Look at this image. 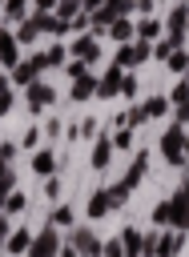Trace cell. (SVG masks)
Listing matches in <instances>:
<instances>
[{
  "label": "cell",
  "instance_id": "obj_1",
  "mask_svg": "<svg viewBox=\"0 0 189 257\" xmlns=\"http://www.w3.org/2000/svg\"><path fill=\"white\" fill-rule=\"evenodd\" d=\"M161 153H165V161L177 165V169L189 161V157H185V124H173V128L161 133Z\"/></svg>",
  "mask_w": 189,
  "mask_h": 257
},
{
  "label": "cell",
  "instance_id": "obj_2",
  "mask_svg": "<svg viewBox=\"0 0 189 257\" xmlns=\"http://www.w3.org/2000/svg\"><path fill=\"white\" fill-rule=\"evenodd\" d=\"M24 104H28V112H32V116H40L44 108H52V104H56V88H52V84L32 80V84L24 88Z\"/></svg>",
  "mask_w": 189,
  "mask_h": 257
},
{
  "label": "cell",
  "instance_id": "obj_3",
  "mask_svg": "<svg viewBox=\"0 0 189 257\" xmlns=\"http://www.w3.org/2000/svg\"><path fill=\"white\" fill-rule=\"evenodd\" d=\"M149 56H153V44H145V40H129V44H121V48H117V60H113V64L129 72L133 64H145Z\"/></svg>",
  "mask_w": 189,
  "mask_h": 257
},
{
  "label": "cell",
  "instance_id": "obj_4",
  "mask_svg": "<svg viewBox=\"0 0 189 257\" xmlns=\"http://www.w3.org/2000/svg\"><path fill=\"white\" fill-rule=\"evenodd\" d=\"M44 68H48V56H44V52H32V56H24V60L12 68V84H24V88H28Z\"/></svg>",
  "mask_w": 189,
  "mask_h": 257
},
{
  "label": "cell",
  "instance_id": "obj_5",
  "mask_svg": "<svg viewBox=\"0 0 189 257\" xmlns=\"http://www.w3.org/2000/svg\"><path fill=\"white\" fill-rule=\"evenodd\" d=\"M56 253H60V229H56V225H44V229L32 237L28 257H56Z\"/></svg>",
  "mask_w": 189,
  "mask_h": 257
},
{
  "label": "cell",
  "instance_id": "obj_6",
  "mask_svg": "<svg viewBox=\"0 0 189 257\" xmlns=\"http://www.w3.org/2000/svg\"><path fill=\"white\" fill-rule=\"evenodd\" d=\"M68 245H72L80 257H101V245H105V241H97V233H92L88 225H76L72 237H68Z\"/></svg>",
  "mask_w": 189,
  "mask_h": 257
},
{
  "label": "cell",
  "instance_id": "obj_7",
  "mask_svg": "<svg viewBox=\"0 0 189 257\" xmlns=\"http://www.w3.org/2000/svg\"><path fill=\"white\" fill-rule=\"evenodd\" d=\"M181 245H185V233H181V229H157V249H153V257H177Z\"/></svg>",
  "mask_w": 189,
  "mask_h": 257
},
{
  "label": "cell",
  "instance_id": "obj_8",
  "mask_svg": "<svg viewBox=\"0 0 189 257\" xmlns=\"http://www.w3.org/2000/svg\"><path fill=\"white\" fill-rule=\"evenodd\" d=\"M113 137L109 133H97V141H92V153H88V165L101 173V169H109V161H113Z\"/></svg>",
  "mask_w": 189,
  "mask_h": 257
},
{
  "label": "cell",
  "instance_id": "obj_9",
  "mask_svg": "<svg viewBox=\"0 0 189 257\" xmlns=\"http://www.w3.org/2000/svg\"><path fill=\"white\" fill-rule=\"evenodd\" d=\"M0 64L4 68L20 64V40H16V32H4V28H0Z\"/></svg>",
  "mask_w": 189,
  "mask_h": 257
},
{
  "label": "cell",
  "instance_id": "obj_10",
  "mask_svg": "<svg viewBox=\"0 0 189 257\" xmlns=\"http://www.w3.org/2000/svg\"><path fill=\"white\" fill-rule=\"evenodd\" d=\"M97 56H101V44H97L92 32H84V36L72 44V60H88V64H97Z\"/></svg>",
  "mask_w": 189,
  "mask_h": 257
},
{
  "label": "cell",
  "instance_id": "obj_11",
  "mask_svg": "<svg viewBox=\"0 0 189 257\" xmlns=\"http://www.w3.org/2000/svg\"><path fill=\"white\" fill-rule=\"evenodd\" d=\"M121 76H125V68H109L105 76H97V96H121Z\"/></svg>",
  "mask_w": 189,
  "mask_h": 257
},
{
  "label": "cell",
  "instance_id": "obj_12",
  "mask_svg": "<svg viewBox=\"0 0 189 257\" xmlns=\"http://www.w3.org/2000/svg\"><path fill=\"white\" fill-rule=\"evenodd\" d=\"M84 213L97 221V217H105V213H113V197H109V189H97V193H88V201H84Z\"/></svg>",
  "mask_w": 189,
  "mask_h": 257
},
{
  "label": "cell",
  "instance_id": "obj_13",
  "mask_svg": "<svg viewBox=\"0 0 189 257\" xmlns=\"http://www.w3.org/2000/svg\"><path fill=\"white\" fill-rule=\"evenodd\" d=\"M145 173H149V153H137V157H133V165H129V173H125L121 181H125L129 189H137V185L145 181Z\"/></svg>",
  "mask_w": 189,
  "mask_h": 257
},
{
  "label": "cell",
  "instance_id": "obj_14",
  "mask_svg": "<svg viewBox=\"0 0 189 257\" xmlns=\"http://www.w3.org/2000/svg\"><path fill=\"white\" fill-rule=\"evenodd\" d=\"M109 36H113L117 44H129V40H137V24H133L129 16H121V20L109 24Z\"/></svg>",
  "mask_w": 189,
  "mask_h": 257
},
{
  "label": "cell",
  "instance_id": "obj_15",
  "mask_svg": "<svg viewBox=\"0 0 189 257\" xmlns=\"http://www.w3.org/2000/svg\"><path fill=\"white\" fill-rule=\"evenodd\" d=\"M32 173L52 177V173H56V153H52V149H36V153H32Z\"/></svg>",
  "mask_w": 189,
  "mask_h": 257
},
{
  "label": "cell",
  "instance_id": "obj_16",
  "mask_svg": "<svg viewBox=\"0 0 189 257\" xmlns=\"http://www.w3.org/2000/svg\"><path fill=\"white\" fill-rule=\"evenodd\" d=\"M28 245H32V229H28V225L12 229V237L4 241V249H8V253H16V257H20V253H28Z\"/></svg>",
  "mask_w": 189,
  "mask_h": 257
},
{
  "label": "cell",
  "instance_id": "obj_17",
  "mask_svg": "<svg viewBox=\"0 0 189 257\" xmlns=\"http://www.w3.org/2000/svg\"><path fill=\"white\" fill-rule=\"evenodd\" d=\"M121 245H125V257H145V237H141V229H125V233H121Z\"/></svg>",
  "mask_w": 189,
  "mask_h": 257
},
{
  "label": "cell",
  "instance_id": "obj_18",
  "mask_svg": "<svg viewBox=\"0 0 189 257\" xmlns=\"http://www.w3.org/2000/svg\"><path fill=\"white\" fill-rule=\"evenodd\" d=\"M161 32H165V28H161V20H157V16H145V20L137 24V40H145V44L161 40Z\"/></svg>",
  "mask_w": 189,
  "mask_h": 257
},
{
  "label": "cell",
  "instance_id": "obj_19",
  "mask_svg": "<svg viewBox=\"0 0 189 257\" xmlns=\"http://www.w3.org/2000/svg\"><path fill=\"white\" fill-rule=\"evenodd\" d=\"M88 96H97V76L92 72H84L80 80H72V100H88Z\"/></svg>",
  "mask_w": 189,
  "mask_h": 257
},
{
  "label": "cell",
  "instance_id": "obj_20",
  "mask_svg": "<svg viewBox=\"0 0 189 257\" xmlns=\"http://www.w3.org/2000/svg\"><path fill=\"white\" fill-rule=\"evenodd\" d=\"M48 225H56V229H72V225H76V209H72V205H56L52 217H48Z\"/></svg>",
  "mask_w": 189,
  "mask_h": 257
},
{
  "label": "cell",
  "instance_id": "obj_21",
  "mask_svg": "<svg viewBox=\"0 0 189 257\" xmlns=\"http://www.w3.org/2000/svg\"><path fill=\"white\" fill-rule=\"evenodd\" d=\"M165 68H169V72H177V76H189V52L173 48V56L165 60Z\"/></svg>",
  "mask_w": 189,
  "mask_h": 257
},
{
  "label": "cell",
  "instance_id": "obj_22",
  "mask_svg": "<svg viewBox=\"0 0 189 257\" xmlns=\"http://www.w3.org/2000/svg\"><path fill=\"white\" fill-rule=\"evenodd\" d=\"M153 225H157V229H169V225H173V201L153 205Z\"/></svg>",
  "mask_w": 189,
  "mask_h": 257
},
{
  "label": "cell",
  "instance_id": "obj_23",
  "mask_svg": "<svg viewBox=\"0 0 189 257\" xmlns=\"http://www.w3.org/2000/svg\"><path fill=\"white\" fill-rule=\"evenodd\" d=\"M165 32H189V8L181 4V8H173V16H169V28Z\"/></svg>",
  "mask_w": 189,
  "mask_h": 257
},
{
  "label": "cell",
  "instance_id": "obj_24",
  "mask_svg": "<svg viewBox=\"0 0 189 257\" xmlns=\"http://www.w3.org/2000/svg\"><path fill=\"white\" fill-rule=\"evenodd\" d=\"M141 108H145V116H149V120H153V116H165V112H169V96H149Z\"/></svg>",
  "mask_w": 189,
  "mask_h": 257
},
{
  "label": "cell",
  "instance_id": "obj_25",
  "mask_svg": "<svg viewBox=\"0 0 189 257\" xmlns=\"http://www.w3.org/2000/svg\"><path fill=\"white\" fill-rule=\"evenodd\" d=\"M80 12H84V8H80V0H56V16H60V20H68V24H72Z\"/></svg>",
  "mask_w": 189,
  "mask_h": 257
},
{
  "label": "cell",
  "instance_id": "obj_26",
  "mask_svg": "<svg viewBox=\"0 0 189 257\" xmlns=\"http://www.w3.org/2000/svg\"><path fill=\"white\" fill-rule=\"evenodd\" d=\"M28 16V0H4V20H24Z\"/></svg>",
  "mask_w": 189,
  "mask_h": 257
},
{
  "label": "cell",
  "instance_id": "obj_27",
  "mask_svg": "<svg viewBox=\"0 0 189 257\" xmlns=\"http://www.w3.org/2000/svg\"><path fill=\"white\" fill-rule=\"evenodd\" d=\"M44 56H48V68H64V60H68V48H64V44H52Z\"/></svg>",
  "mask_w": 189,
  "mask_h": 257
},
{
  "label": "cell",
  "instance_id": "obj_28",
  "mask_svg": "<svg viewBox=\"0 0 189 257\" xmlns=\"http://www.w3.org/2000/svg\"><path fill=\"white\" fill-rule=\"evenodd\" d=\"M169 104H189V76L177 80V88L169 92Z\"/></svg>",
  "mask_w": 189,
  "mask_h": 257
},
{
  "label": "cell",
  "instance_id": "obj_29",
  "mask_svg": "<svg viewBox=\"0 0 189 257\" xmlns=\"http://www.w3.org/2000/svg\"><path fill=\"white\" fill-rule=\"evenodd\" d=\"M113 149H133V128H129V124H121V128L113 133Z\"/></svg>",
  "mask_w": 189,
  "mask_h": 257
},
{
  "label": "cell",
  "instance_id": "obj_30",
  "mask_svg": "<svg viewBox=\"0 0 189 257\" xmlns=\"http://www.w3.org/2000/svg\"><path fill=\"white\" fill-rule=\"evenodd\" d=\"M24 205H28V197H24V193H16V189H12V193H8V201H4V213H8V217H12V213H20V209H24Z\"/></svg>",
  "mask_w": 189,
  "mask_h": 257
},
{
  "label": "cell",
  "instance_id": "obj_31",
  "mask_svg": "<svg viewBox=\"0 0 189 257\" xmlns=\"http://www.w3.org/2000/svg\"><path fill=\"white\" fill-rule=\"evenodd\" d=\"M169 56H173V44H169V40H153V60H157V64H165Z\"/></svg>",
  "mask_w": 189,
  "mask_h": 257
},
{
  "label": "cell",
  "instance_id": "obj_32",
  "mask_svg": "<svg viewBox=\"0 0 189 257\" xmlns=\"http://www.w3.org/2000/svg\"><path fill=\"white\" fill-rule=\"evenodd\" d=\"M84 72H88V60H68V64H64V76H68V80H80Z\"/></svg>",
  "mask_w": 189,
  "mask_h": 257
},
{
  "label": "cell",
  "instance_id": "obj_33",
  "mask_svg": "<svg viewBox=\"0 0 189 257\" xmlns=\"http://www.w3.org/2000/svg\"><path fill=\"white\" fill-rule=\"evenodd\" d=\"M121 96H125V100H133V96H137V76H133V72H125V76H121Z\"/></svg>",
  "mask_w": 189,
  "mask_h": 257
},
{
  "label": "cell",
  "instance_id": "obj_34",
  "mask_svg": "<svg viewBox=\"0 0 189 257\" xmlns=\"http://www.w3.org/2000/svg\"><path fill=\"white\" fill-rule=\"evenodd\" d=\"M101 257H125V245H121V237L105 241V245H101Z\"/></svg>",
  "mask_w": 189,
  "mask_h": 257
},
{
  "label": "cell",
  "instance_id": "obj_35",
  "mask_svg": "<svg viewBox=\"0 0 189 257\" xmlns=\"http://www.w3.org/2000/svg\"><path fill=\"white\" fill-rule=\"evenodd\" d=\"M20 145H24V149H36V145H40V128H36V124H28V128H24V137H20Z\"/></svg>",
  "mask_w": 189,
  "mask_h": 257
},
{
  "label": "cell",
  "instance_id": "obj_36",
  "mask_svg": "<svg viewBox=\"0 0 189 257\" xmlns=\"http://www.w3.org/2000/svg\"><path fill=\"white\" fill-rule=\"evenodd\" d=\"M12 104H16V92H12V88H4V92H0V116H8V112H12Z\"/></svg>",
  "mask_w": 189,
  "mask_h": 257
},
{
  "label": "cell",
  "instance_id": "obj_37",
  "mask_svg": "<svg viewBox=\"0 0 189 257\" xmlns=\"http://www.w3.org/2000/svg\"><path fill=\"white\" fill-rule=\"evenodd\" d=\"M173 201H177V205H189V173L181 177V185H177V193H173Z\"/></svg>",
  "mask_w": 189,
  "mask_h": 257
},
{
  "label": "cell",
  "instance_id": "obj_38",
  "mask_svg": "<svg viewBox=\"0 0 189 257\" xmlns=\"http://www.w3.org/2000/svg\"><path fill=\"white\" fill-rule=\"evenodd\" d=\"M97 120H80V128H76V137H88V141H97Z\"/></svg>",
  "mask_w": 189,
  "mask_h": 257
},
{
  "label": "cell",
  "instance_id": "obj_39",
  "mask_svg": "<svg viewBox=\"0 0 189 257\" xmlns=\"http://www.w3.org/2000/svg\"><path fill=\"white\" fill-rule=\"evenodd\" d=\"M44 197H48V201H60V181H56V173L48 177V185H44Z\"/></svg>",
  "mask_w": 189,
  "mask_h": 257
},
{
  "label": "cell",
  "instance_id": "obj_40",
  "mask_svg": "<svg viewBox=\"0 0 189 257\" xmlns=\"http://www.w3.org/2000/svg\"><path fill=\"white\" fill-rule=\"evenodd\" d=\"M12 157H16V145H12V141H0V161L12 165Z\"/></svg>",
  "mask_w": 189,
  "mask_h": 257
},
{
  "label": "cell",
  "instance_id": "obj_41",
  "mask_svg": "<svg viewBox=\"0 0 189 257\" xmlns=\"http://www.w3.org/2000/svg\"><path fill=\"white\" fill-rule=\"evenodd\" d=\"M12 237V221H8V213H0V245Z\"/></svg>",
  "mask_w": 189,
  "mask_h": 257
},
{
  "label": "cell",
  "instance_id": "obj_42",
  "mask_svg": "<svg viewBox=\"0 0 189 257\" xmlns=\"http://www.w3.org/2000/svg\"><path fill=\"white\" fill-rule=\"evenodd\" d=\"M44 133H48V137H60V133H64V124H60V120H48V124H44Z\"/></svg>",
  "mask_w": 189,
  "mask_h": 257
},
{
  "label": "cell",
  "instance_id": "obj_43",
  "mask_svg": "<svg viewBox=\"0 0 189 257\" xmlns=\"http://www.w3.org/2000/svg\"><path fill=\"white\" fill-rule=\"evenodd\" d=\"M173 108H177V112H173V116H177V124H185V120H189V104H173Z\"/></svg>",
  "mask_w": 189,
  "mask_h": 257
},
{
  "label": "cell",
  "instance_id": "obj_44",
  "mask_svg": "<svg viewBox=\"0 0 189 257\" xmlns=\"http://www.w3.org/2000/svg\"><path fill=\"white\" fill-rule=\"evenodd\" d=\"M32 8H36V12H52V8H56V0H32Z\"/></svg>",
  "mask_w": 189,
  "mask_h": 257
},
{
  "label": "cell",
  "instance_id": "obj_45",
  "mask_svg": "<svg viewBox=\"0 0 189 257\" xmlns=\"http://www.w3.org/2000/svg\"><path fill=\"white\" fill-rule=\"evenodd\" d=\"M8 193H12V185H4V181H0V213H4V201H8Z\"/></svg>",
  "mask_w": 189,
  "mask_h": 257
},
{
  "label": "cell",
  "instance_id": "obj_46",
  "mask_svg": "<svg viewBox=\"0 0 189 257\" xmlns=\"http://www.w3.org/2000/svg\"><path fill=\"white\" fill-rule=\"evenodd\" d=\"M56 257H80V253H76V249H72V245H68V249H60V253H56Z\"/></svg>",
  "mask_w": 189,
  "mask_h": 257
},
{
  "label": "cell",
  "instance_id": "obj_47",
  "mask_svg": "<svg viewBox=\"0 0 189 257\" xmlns=\"http://www.w3.org/2000/svg\"><path fill=\"white\" fill-rule=\"evenodd\" d=\"M185 157H189V133H185Z\"/></svg>",
  "mask_w": 189,
  "mask_h": 257
},
{
  "label": "cell",
  "instance_id": "obj_48",
  "mask_svg": "<svg viewBox=\"0 0 189 257\" xmlns=\"http://www.w3.org/2000/svg\"><path fill=\"white\" fill-rule=\"evenodd\" d=\"M4 88H8V80H4V76H0V92H4Z\"/></svg>",
  "mask_w": 189,
  "mask_h": 257
},
{
  "label": "cell",
  "instance_id": "obj_49",
  "mask_svg": "<svg viewBox=\"0 0 189 257\" xmlns=\"http://www.w3.org/2000/svg\"><path fill=\"white\" fill-rule=\"evenodd\" d=\"M0 12H4V0H0Z\"/></svg>",
  "mask_w": 189,
  "mask_h": 257
}]
</instances>
